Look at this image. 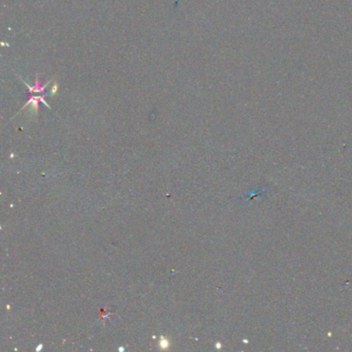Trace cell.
I'll return each mask as SVG.
<instances>
[{"mask_svg":"<svg viewBox=\"0 0 352 352\" xmlns=\"http://www.w3.org/2000/svg\"><path fill=\"white\" fill-rule=\"evenodd\" d=\"M22 80V79H21ZM22 82H23V83H24V85H25L27 88H28V90H29V93H45V89H46V87L48 86V84H50V82H49V83L48 84H45V85H42V83H40V82H39V78H38V76H36L35 77V84L34 85V86H30L29 84H27L26 83V82L25 81H24V80H22Z\"/></svg>","mask_w":352,"mask_h":352,"instance_id":"obj_1","label":"cell"},{"mask_svg":"<svg viewBox=\"0 0 352 352\" xmlns=\"http://www.w3.org/2000/svg\"><path fill=\"white\" fill-rule=\"evenodd\" d=\"M168 346H169V342H168V339H166V338L163 337V335H162V337L160 338L159 347H160L161 349H163V350H166V349H168Z\"/></svg>","mask_w":352,"mask_h":352,"instance_id":"obj_2","label":"cell"},{"mask_svg":"<svg viewBox=\"0 0 352 352\" xmlns=\"http://www.w3.org/2000/svg\"><path fill=\"white\" fill-rule=\"evenodd\" d=\"M42 348H43V345H39V346H38V347H37V349H36V351H38V350H39V349H42Z\"/></svg>","mask_w":352,"mask_h":352,"instance_id":"obj_3","label":"cell"}]
</instances>
